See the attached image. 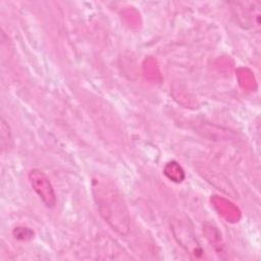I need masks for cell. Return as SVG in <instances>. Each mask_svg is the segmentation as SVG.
I'll use <instances>...</instances> for the list:
<instances>
[{"label":"cell","instance_id":"obj_1","mask_svg":"<svg viewBox=\"0 0 261 261\" xmlns=\"http://www.w3.org/2000/svg\"><path fill=\"white\" fill-rule=\"evenodd\" d=\"M92 191L102 217L120 234L129 229V217L122 195L107 177L97 174L92 179Z\"/></svg>","mask_w":261,"mask_h":261},{"label":"cell","instance_id":"obj_2","mask_svg":"<svg viewBox=\"0 0 261 261\" xmlns=\"http://www.w3.org/2000/svg\"><path fill=\"white\" fill-rule=\"evenodd\" d=\"M29 179L33 190L47 207H53L56 204V195L48 176L41 170L33 169L29 173Z\"/></svg>","mask_w":261,"mask_h":261},{"label":"cell","instance_id":"obj_3","mask_svg":"<svg viewBox=\"0 0 261 261\" xmlns=\"http://www.w3.org/2000/svg\"><path fill=\"white\" fill-rule=\"evenodd\" d=\"M164 173L168 176V178H170V180H173L176 182L181 181L185 178V173H184L181 167L174 161L168 162L165 165Z\"/></svg>","mask_w":261,"mask_h":261},{"label":"cell","instance_id":"obj_4","mask_svg":"<svg viewBox=\"0 0 261 261\" xmlns=\"http://www.w3.org/2000/svg\"><path fill=\"white\" fill-rule=\"evenodd\" d=\"M13 233H14L15 238H17L19 240H27L28 238L31 239L33 237V231L27 227H17L14 229Z\"/></svg>","mask_w":261,"mask_h":261}]
</instances>
